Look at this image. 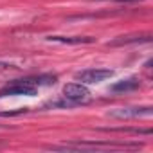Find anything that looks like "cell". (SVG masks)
Returning a JSON list of instances; mask_svg holds the SVG:
<instances>
[{"instance_id":"1","label":"cell","mask_w":153,"mask_h":153,"mask_svg":"<svg viewBox=\"0 0 153 153\" xmlns=\"http://www.w3.org/2000/svg\"><path fill=\"white\" fill-rule=\"evenodd\" d=\"M56 83V76L52 74H40V76H29L24 79H15L11 85L0 90V97L4 96H33L36 88L49 87Z\"/></svg>"},{"instance_id":"2","label":"cell","mask_w":153,"mask_h":153,"mask_svg":"<svg viewBox=\"0 0 153 153\" xmlns=\"http://www.w3.org/2000/svg\"><path fill=\"white\" fill-rule=\"evenodd\" d=\"M112 76H114V70L110 68H85L76 74V81H79L83 85H96L112 78Z\"/></svg>"},{"instance_id":"3","label":"cell","mask_w":153,"mask_h":153,"mask_svg":"<svg viewBox=\"0 0 153 153\" xmlns=\"http://www.w3.org/2000/svg\"><path fill=\"white\" fill-rule=\"evenodd\" d=\"M63 97L72 101L76 106L90 99V90L83 83H67L63 87Z\"/></svg>"},{"instance_id":"4","label":"cell","mask_w":153,"mask_h":153,"mask_svg":"<svg viewBox=\"0 0 153 153\" xmlns=\"http://www.w3.org/2000/svg\"><path fill=\"white\" fill-rule=\"evenodd\" d=\"M151 114H153L151 106H128V108L110 110L106 115L112 119H137V117H149Z\"/></svg>"},{"instance_id":"5","label":"cell","mask_w":153,"mask_h":153,"mask_svg":"<svg viewBox=\"0 0 153 153\" xmlns=\"http://www.w3.org/2000/svg\"><path fill=\"white\" fill-rule=\"evenodd\" d=\"M139 87H140L139 78H126V79H121L115 85H112V92H133Z\"/></svg>"},{"instance_id":"6","label":"cell","mask_w":153,"mask_h":153,"mask_svg":"<svg viewBox=\"0 0 153 153\" xmlns=\"http://www.w3.org/2000/svg\"><path fill=\"white\" fill-rule=\"evenodd\" d=\"M49 42H59V43H92L94 38L90 36H47Z\"/></svg>"},{"instance_id":"7","label":"cell","mask_w":153,"mask_h":153,"mask_svg":"<svg viewBox=\"0 0 153 153\" xmlns=\"http://www.w3.org/2000/svg\"><path fill=\"white\" fill-rule=\"evenodd\" d=\"M137 42H149V36H121L119 40L110 42V45H126V43H137Z\"/></svg>"},{"instance_id":"8","label":"cell","mask_w":153,"mask_h":153,"mask_svg":"<svg viewBox=\"0 0 153 153\" xmlns=\"http://www.w3.org/2000/svg\"><path fill=\"white\" fill-rule=\"evenodd\" d=\"M7 67H11V65H6V63H0V70H2V68H7Z\"/></svg>"}]
</instances>
